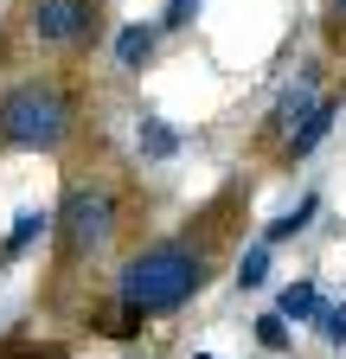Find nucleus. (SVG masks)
<instances>
[{
  "label": "nucleus",
  "mask_w": 346,
  "mask_h": 359,
  "mask_svg": "<svg viewBox=\"0 0 346 359\" xmlns=\"http://www.w3.org/2000/svg\"><path fill=\"white\" fill-rule=\"evenodd\" d=\"M314 327H321V340H327V346H346V302H321Z\"/></svg>",
  "instance_id": "4468645a"
},
{
  "label": "nucleus",
  "mask_w": 346,
  "mask_h": 359,
  "mask_svg": "<svg viewBox=\"0 0 346 359\" xmlns=\"http://www.w3.org/2000/svg\"><path fill=\"white\" fill-rule=\"evenodd\" d=\"M231 276H237V289H263V283H270V244H250Z\"/></svg>",
  "instance_id": "f8f14e48"
},
{
  "label": "nucleus",
  "mask_w": 346,
  "mask_h": 359,
  "mask_svg": "<svg viewBox=\"0 0 346 359\" xmlns=\"http://www.w3.org/2000/svg\"><path fill=\"white\" fill-rule=\"evenodd\" d=\"M0 359H71V346H58V340H7Z\"/></svg>",
  "instance_id": "ddd939ff"
},
{
  "label": "nucleus",
  "mask_w": 346,
  "mask_h": 359,
  "mask_svg": "<svg viewBox=\"0 0 346 359\" xmlns=\"http://www.w3.org/2000/svg\"><path fill=\"white\" fill-rule=\"evenodd\" d=\"M333 109H340V97H321V103H314L308 116H301V122H295V128L282 135V154H289V161H301V154H314V148H321V135L333 128Z\"/></svg>",
  "instance_id": "423d86ee"
},
{
  "label": "nucleus",
  "mask_w": 346,
  "mask_h": 359,
  "mask_svg": "<svg viewBox=\"0 0 346 359\" xmlns=\"http://www.w3.org/2000/svg\"><path fill=\"white\" fill-rule=\"evenodd\" d=\"M71 128V90L52 77H26L0 97V142L7 148H58Z\"/></svg>",
  "instance_id": "f03ea898"
},
{
  "label": "nucleus",
  "mask_w": 346,
  "mask_h": 359,
  "mask_svg": "<svg viewBox=\"0 0 346 359\" xmlns=\"http://www.w3.org/2000/svg\"><path fill=\"white\" fill-rule=\"evenodd\" d=\"M193 359H219V353H193Z\"/></svg>",
  "instance_id": "a211bd4d"
},
{
  "label": "nucleus",
  "mask_w": 346,
  "mask_h": 359,
  "mask_svg": "<svg viewBox=\"0 0 346 359\" xmlns=\"http://www.w3.org/2000/svg\"><path fill=\"white\" fill-rule=\"evenodd\" d=\"M256 346H263V353L289 346V321H282V314H263V321H256Z\"/></svg>",
  "instance_id": "2eb2a0df"
},
{
  "label": "nucleus",
  "mask_w": 346,
  "mask_h": 359,
  "mask_svg": "<svg viewBox=\"0 0 346 359\" xmlns=\"http://www.w3.org/2000/svg\"><path fill=\"white\" fill-rule=\"evenodd\" d=\"M154 39H160V26H122V32H116V65H122V71L154 65Z\"/></svg>",
  "instance_id": "0eeeda50"
},
{
  "label": "nucleus",
  "mask_w": 346,
  "mask_h": 359,
  "mask_svg": "<svg viewBox=\"0 0 346 359\" xmlns=\"http://www.w3.org/2000/svg\"><path fill=\"white\" fill-rule=\"evenodd\" d=\"M128 359H141V353H128Z\"/></svg>",
  "instance_id": "6ab92c4d"
},
{
  "label": "nucleus",
  "mask_w": 346,
  "mask_h": 359,
  "mask_svg": "<svg viewBox=\"0 0 346 359\" xmlns=\"http://www.w3.org/2000/svg\"><path fill=\"white\" fill-rule=\"evenodd\" d=\"M333 13H340V20H346V0H333Z\"/></svg>",
  "instance_id": "f3484780"
},
{
  "label": "nucleus",
  "mask_w": 346,
  "mask_h": 359,
  "mask_svg": "<svg viewBox=\"0 0 346 359\" xmlns=\"http://www.w3.org/2000/svg\"><path fill=\"white\" fill-rule=\"evenodd\" d=\"M314 212H321V193H301V205H295V212H282V218L270 224L263 244H289V238H301V231L314 224Z\"/></svg>",
  "instance_id": "9d476101"
},
{
  "label": "nucleus",
  "mask_w": 346,
  "mask_h": 359,
  "mask_svg": "<svg viewBox=\"0 0 346 359\" xmlns=\"http://www.w3.org/2000/svg\"><path fill=\"white\" fill-rule=\"evenodd\" d=\"M52 218H58V250H64L71 263H77V257H97V250L116 238V193H109V187H71Z\"/></svg>",
  "instance_id": "7ed1b4c3"
},
{
  "label": "nucleus",
  "mask_w": 346,
  "mask_h": 359,
  "mask_svg": "<svg viewBox=\"0 0 346 359\" xmlns=\"http://www.w3.org/2000/svg\"><path fill=\"white\" fill-rule=\"evenodd\" d=\"M46 224H52V212H20V218H13V231H7V244H0V257L13 263L26 244H39V238H46Z\"/></svg>",
  "instance_id": "9b49d317"
},
{
  "label": "nucleus",
  "mask_w": 346,
  "mask_h": 359,
  "mask_svg": "<svg viewBox=\"0 0 346 359\" xmlns=\"http://www.w3.org/2000/svg\"><path fill=\"white\" fill-rule=\"evenodd\" d=\"M26 26L39 45H90L103 26V0H26Z\"/></svg>",
  "instance_id": "20e7f679"
},
{
  "label": "nucleus",
  "mask_w": 346,
  "mask_h": 359,
  "mask_svg": "<svg viewBox=\"0 0 346 359\" xmlns=\"http://www.w3.org/2000/svg\"><path fill=\"white\" fill-rule=\"evenodd\" d=\"M321 103V77H314V65L308 71H295L282 90H276V109H270V122H263V135H270V142H282V135L301 122V116H308Z\"/></svg>",
  "instance_id": "39448f33"
},
{
  "label": "nucleus",
  "mask_w": 346,
  "mask_h": 359,
  "mask_svg": "<svg viewBox=\"0 0 346 359\" xmlns=\"http://www.w3.org/2000/svg\"><path fill=\"white\" fill-rule=\"evenodd\" d=\"M276 314H282L289 327H314V314H321V289H314V283H295V289H282Z\"/></svg>",
  "instance_id": "1a4fd4ad"
},
{
  "label": "nucleus",
  "mask_w": 346,
  "mask_h": 359,
  "mask_svg": "<svg viewBox=\"0 0 346 359\" xmlns=\"http://www.w3.org/2000/svg\"><path fill=\"white\" fill-rule=\"evenodd\" d=\"M205 289V238L180 231V238H154L141 244L135 257H128L116 269V334L122 327H135L148 321V314H167V308H180Z\"/></svg>",
  "instance_id": "f257e3e1"
},
{
  "label": "nucleus",
  "mask_w": 346,
  "mask_h": 359,
  "mask_svg": "<svg viewBox=\"0 0 346 359\" xmlns=\"http://www.w3.org/2000/svg\"><path fill=\"white\" fill-rule=\"evenodd\" d=\"M193 13H199V0H167V13H160V26H167V32H180V26L193 20Z\"/></svg>",
  "instance_id": "dca6fc26"
},
{
  "label": "nucleus",
  "mask_w": 346,
  "mask_h": 359,
  "mask_svg": "<svg viewBox=\"0 0 346 359\" xmlns=\"http://www.w3.org/2000/svg\"><path fill=\"white\" fill-rule=\"evenodd\" d=\"M135 142H141V161H173L180 154V135H173L154 109H141V122H135Z\"/></svg>",
  "instance_id": "6e6552de"
}]
</instances>
